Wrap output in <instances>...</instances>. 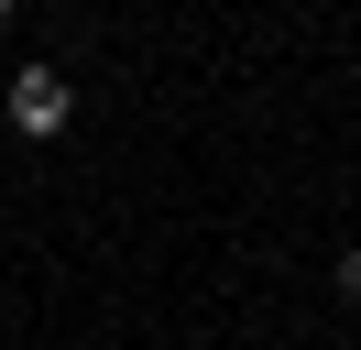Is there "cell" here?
Segmentation results:
<instances>
[{
	"mask_svg": "<svg viewBox=\"0 0 361 350\" xmlns=\"http://www.w3.org/2000/svg\"><path fill=\"white\" fill-rule=\"evenodd\" d=\"M11 22H23V0H0V33H11Z\"/></svg>",
	"mask_w": 361,
	"mask_h": 350,
	"instance_id": "7a4b0ae2",
	"label": "cell"
},
{
	"mask_svg": "<svg viewBox=\"0 0 361 350\" xmlns=\"http://www.w3.org/2000/svg\"><path fill=\"white\" fill-rule=\"evenodd\" d=\"M0 109H11V131H23V143H55V131L77 121V88L55 77V66H23V77H11V99H0Z\"/></svg>",
	"mask_w": 361,
	"mask_h": 350,
	"instance_id": "6da1fadb",
	"label": "cell"
}]
</instances>
